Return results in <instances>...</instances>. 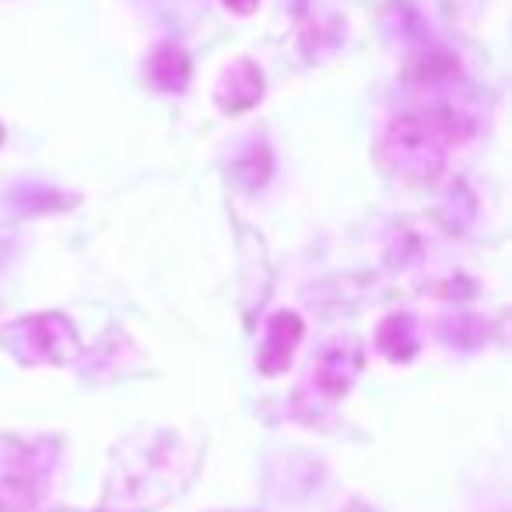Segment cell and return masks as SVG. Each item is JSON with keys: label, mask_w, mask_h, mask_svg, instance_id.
<instances>
[{"label": "cell", "mask_w": 512, "mask_h": 512, "mask_svg": "<svg viewBox=\"0 0 512 512\" xmlns=\"http://www.w3.org/2000/svg\"><path fill=\"white\" fill-rule=\"evenodd\" d=\"M204 439L179 428H148L113 449L102 512H151L197 477Z\"/></svg>", "instance_id": "obj_1"}, {"label": "cell", "mask_w": 512, "mask_h": 512, "mask_svg": "<svg viewBox=\"0 0 512 512\" xmlns=\"http://www.w3.org/2000/svg\"><path fill=\"white\" fill-rule=\"evenodd\" d=\"M470 127L453 109H421L390 120L379 141V158L400 183H432L449 155L467 141Z\"/></svg>", "instance_id": "obj_2"}, {"label": "cell", "mask_w": 512, "mask_h": 512, "mask_svg": "<svg viewBox=\"0 0 512 512\" xmlns=\"http://www.w3.org/2000/svg\"><path fill=\"white\" fill-rule=\"evenodd\" d=\"M57 439L0 435V512H32L50 491L57 467Z\"/></svg>", "instance_id": "obj_3"}, {"label": "cell", "mask_w": 512, "mask_h": 512, "mask_svg": "<svg viewBox=\"0 0 512 512\" xmlns=\"http://www.w3.org/2000/svg\"><path fill=\"white\" fill-rule=\"evenodd\" d=\"M4 351L22 365H71L81 355V337L74 323L60 313L22 316L0 330Z\"/></svg>", "instance_id": "obj_4"}, {"label": "cell", "mask_w": 512, "mask_h": 512, "mask_svg": "<svg viewBox=\"0 0 512 512\" xmlns=\"http://www.w3.org/2000/svg\"><path fill=\"white\" fill-rule=\"evenodd\" d=\"M264 88V71L249 57H239L221 71L218 85H214V102L225 116H239L264 99Z\"/></svg>", "instance_id": "obj_5"}, {"label": "cell", "mask_w": 512, "mask_h": 512, "mask_svg": "<svg viewBox=\"0 0 512 512\" xmlns=\"http://www.w3.org/2000/svg\"><path fill=\"white\" fill-rule=\"evenodd\" d=\"M302 334V320L295 313H274L267 320V334L264 344H260V355H256V369L264 372V376H281V372L292 365V355L299 348Z\"/></svg>", "instance_id": "obj_6"}, {"label": "cell", "mask_w": 512, "mask_h": 512, "mask_svg": "<svg viewBox=\"0 0 512 512\" xmlns=\"http://www.w3.org/2000/svg\"><path fill=\"white\" fill-rule=\"evenodd\" d=\"M148 78L162 92H183L186 81H190V57L172 43L158 46L148 57Z\"/></svg>", "instance_id": "obj_7"}, {"label": "cell", "mask_w": 512, "mask_h": 512, "mask_svg": "<svg viewBox=\"0 0 512 512\" xmlns=\"http://www.w3.org/2000/svg\"><path fill=\"white\" fill-rule=\"evenodd\" d=\"M358 365H362V358L358 355H351V362H348L344 351H327V355L313 365V379L330 393V397H341V393H348Z\"/></svg>", "instance_id": "obj_8"}, {"label": "cell", "mask_w": 512, "mask_h": 512, "mask_svg": "<svg viewBox=\"0 0 512 512\" xmlns=\"http://www.w3.org/2000/svg\"><path fill=\"white\" fill-rule=\"evenodd\" d=\"M379 330H386V334H379V348H383L386 358H393V362H404V358L414 355V348H418V337H414L411 316H390V320H386Z\"/></svg>", "instance_id": "obj_9"}, {"label": "cell", "mask_w": 512, "mask_h": 512, "mask_svg": "<svg viewBox=\"0 0 512 512\" xmlns=\"http://www.w3.org/2000/svg\"><path fill=\"white\" fill-rule=\"evenodd\" d=\"M228 11H235V15H253L256 8H260V0H221Z\"/></svg>", "instance_id": "obj_10"}, {"label": "cell", "mask_w": 512, "mask_h": 512, "mask_svg": "<svg viewBox=\"0 0 512 512\" xmlns=\"http://www.w3.org/2000/svg\"><path fill=\"white\" fill-rule=\"evenodd\" d=\"M53 512H85V509H53ZM102 512V509H99Z\"/></svg>", "instance_id": "obj_11"}, {"label": "cell", "mask_w": 512, "mask_h": 512, "mask_svg": "<svg viewBox=\"0 0 512 512\" xmlns=\"http://www.w3.org/2000/svg\"><path fill=\"white\" fill-rule=\"evenodd\" d=\"M4 137H8V134H4V127H0V144H4Z\"/></svg>", "instance_id": "obj_12"}]
</instances>
